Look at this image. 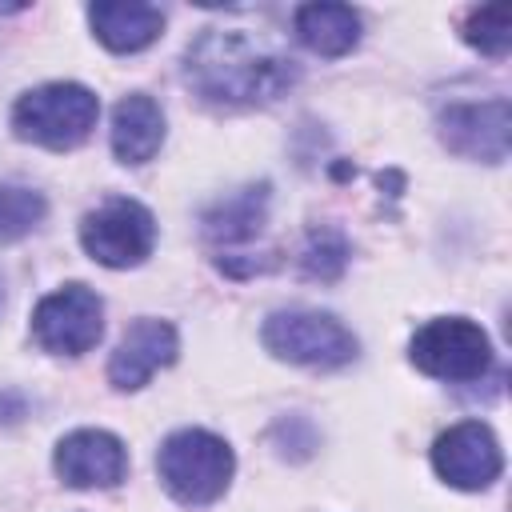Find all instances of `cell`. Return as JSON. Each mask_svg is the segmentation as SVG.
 Masks as SVG:
<instances>
[{
  "instance_id": "1",
  "label": "cell",
  "mask_w": 512,
  "mask_h": 512,
  "mask_svg": "<svg viewBox=\"0 0 512 512\" xmlns=\"http://www.w3.org/2000/svg\"><path fill=\"white\" fill-rule=\"evenodd\" d=\"M296 76V60L272 36L248 28H208L184 52V80L212 104H268Z\"/></svg>"
},
{
  "instance_id": "2",
  "label": "cell",
  "mask_w": 512,
  "mask_h": 512,
  "mask_svg": "<svg viewBox=\"0 0 512 512\" xmlns=\"http://www.w3.org/2000/svg\"><path fill=\"white\" fill-rule=\"evenodd\" d=\"M156 472L180 504L200 508V504H212L228 492V480L236 472V456H232L228 440H220L204 428H180L160 444Z\"/></svg>"
},
{
  "instance_id": "3",
  "label": "cell",
  "mask_w": 512,
  "mask_h": 512,
  "mask_svg": "<svg viewBox=\"0 0 512 512\" xmlns=\"http://www.w3.org/2000/svg\"><path fill=\"white\" fill-rule=\"evenodd\" d=\"M100 116V100L72 80H56V84H40L32 92H24L12 108V132L28 144L40 148H76L88 140V132L96 128Z\"/></svg>"
},
{
  "instance_id": "4",
  "label": "cell",
  "mask_w": 512,
  "mask_h": 512,
  "mask_svg": "<svg viewBox=\"0 0 512 512\" xmlns=\"http://www.w3.org/2000/svg\"><path fill=\"white\" fill-rule=\"evenodd\" d=\"M260 340L276 360L304 368H344L356 360V336L336 316L312 308L272 312L260 328Z\"/></svg>"
},
{
  "instance_id": "5",
  "label": "cell",
  "mask_w": 512,
  "mask_h": 512,
  "mask_svg": "<svg viewBox=\"0 0 512 512\" xmlns=\"http://www.w3.org/2000/svg\"><path fill=\"white\" fill-rule=\"evenodd\" d=\"M408 356L424 376L448 384H472L492 368V340L480 324L464 316H436L412 336Z\"/></svg>"
},
{
  "instance_id": "6",
  "label": "cell",
  "mask_w": 512,
  "mask_h": 512,
  "mask_svg": "<svg viewBox=\"0 0 512 512\" xmlns=\"http://www.w3.org/2000/svg\"><path fill=\"white\" fill-rule=\"evenodd\" d=\"M80 244L104 268H136L152 256L156 220L140 200L112 196L80 220Z\"/></svg>"
},
{
  "instance_id": "7",
  "label": "cell",
  "mask_w": 512,
  "mask_h": 512,
  "mask_svg": "<svg viewBox=\"0 0 512 512\" xmlns=\"http://www.w3.org/2000/svg\"><path fill=\"white\" fill-rule=\"evenodd\" d=\"M104 332V304L88 284H64L48 292L32 312V336L44 352L84 356Z\"/></svg>"
},
{
  "instance_id": "8",
  "label": "cell",
  "mask_w": 512,
  "mask_h": 512,
  "mask_svg": "<svg viewBox=\"0 0 512 512\" xmlns=\"http://www.w3.org/2000/svg\"><path fill=\"white\" fill-rule=\"evenodd\" d=\"M432 468L452 488L480 492V488H488L500 476L504 456H500V444H496V436H492L488 424L460 420V424H452L448 432L436 436V444H432Z\"/></svg>"
},
{
  "instance_id": "9",
  "label": "cell",
  "mask_w": 512,
  "mask_h": 512,
  "mask_svg": "<svg viewBox=\"0 0 512 512\" xmlns=\"http://www.w3.org/2000/svg\"><path fill=\"white\" fill-rule=\"evenodd\" d=\"M440 140L468 160L500 164L508 156V100H472V104H448L440 112Z\"/></svg>"
},
{
  "instance_id": "10",
  "label": "cell",
  "mask_w": 512,
  "mask_h": 512,
  "mask_svg": "<svg viewBox=\"0 0 512 512\" xmlns=\"http://www.w3.org/2000/svg\"><path fill=\"white\" fill-rule=\"evenodd\" d=\"M56 472L68 488H112L128 472V452L104 428H76L56 444Z\"/></svg>"
},
{
  "instance_id": "11",
  "label": "cell",
  "mask_w": 512,
  "mask_h": 512,
  "mask_svg": "<svg viewBox=\"0 0 512 512\" xmlns=\"http://www.w3.org/2000/svg\"><path fill=\"white\" fill-rule=\"evenodd\" d=\"M180 352V340H176V328L168 320H156V316H140L124 340L116 344L112 360H108V380L112 388L120 392H136L152 380V372L168 368Z\"/></svg>"
},
{
  "instance_id": "12",
  "label": "cell",
  "mask_w": 512,
  "mask_h": 512,
  "mask_svg": "<svg viewBox=\"0 0 512 512\" xmlns=\"http://www.w3.org/2000/svg\"><path fill=\"white\" fill-rule=\"evenodd\" d=\"M88 20L96 40L112 52H140L164 32V12L140 0H100L88 8Z\"/></svg>"
},
{
  "instance_id": "13",
  "label": "cell",
  "mask_w": 512,
  "mask_h": 512,
  "mask_svg": "<svg viewBox=\"0 0 512 512\" xmlns=\"http://www.w3.org/2000/svg\"><path fill=\"white\" fill-rule=\"evenodd\" d=\"M164 144V112L148 92H128L112 108V152L120 164H144Z\"/></svg>"
},
{
  "instance_id": "14",
  "label": "cell",
  "mask_w": 512,
  "mask_h": 512,
  "mask_svg": "<svg viewBox=\"0 0 512 512\" xmlns=\"http://www.w3.org/2000/svg\"><path fill=\"white\" fill-rule=\"evenodd\" d=\"M300 44L316 56H344L360 40V16L348 4H304L292 20Z\"/></svg>"
},
{
  "instance_id": "15",
  "label": "cell",
  "mask_w": 512,
  "mask_h": 512,
  "mask_svg": "<svg viewBox=\"0 0 512 512\" xmlns=\"http://www.w3.org/2000/svg\"><path fill=\"white\" fill-rule=\"evenodd\" d=\"M264 216H268V184H256L212 204L204 212V232L216 244H244L264 228Z\"/></svg>"
},
{
  "instance_id": "16",
  "label": "cell",
  "mask_w": 512,
  "mask_h": 512,
  "mask_svg": "<svg viewBox=\"0 0 512 512\" xmlns=\"http://www.w3.org/2000/svg\"><path fill=\"white\" fill-rule=\"evenodd\" d=\"M48 216V204L36 188L24 184H0V240H20Z\"/></svg>"
},
{
  "instance_id": "17",
  "label": "cell",
  "mask_w": 512,
  "mask_h": 512,
  "mask_svg": "<svg viewBox=\"0 0 512 512\" xmlns=\"http://www.w3.org/2000/svg\"><path fill=\"white\" fill-rule=\"evenodd\" d=\"M464 40L484 56H504L512 48V12L504 4L472 8L464 20Z\"/></svg>"
},
{
  "instance_id": "18",
  "label": "cell",
  "mask_w": 512,
  "mask_h": 512,
  "mask_svg": "<svg viewBox=\"0 0 512 512\" xmlns=\"http://www.w3.org/2000/svg\"><path fill=\"white\" fill-rule=\"evenodd\" d=\"M304 272L316 276V280H336L348 264V240L336 232V228H316L304 244V256H300Z\"/></svg>"
}]
</instances>
